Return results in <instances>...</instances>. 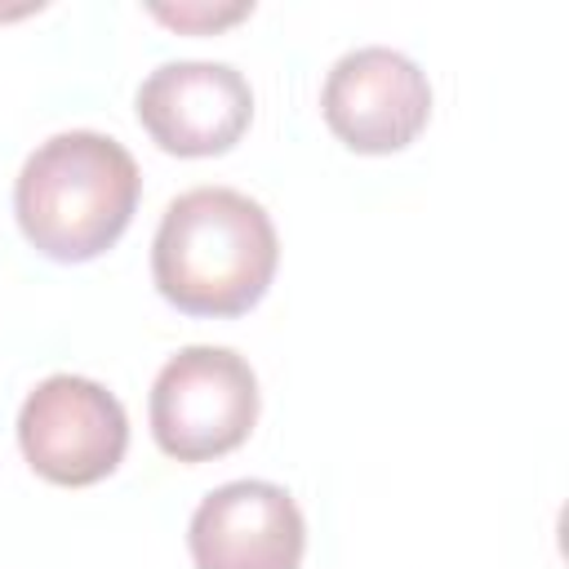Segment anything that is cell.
Masks as SVG:
<instances>
[{"label":"cell","instance_id":"3957f363","mask_svg":"<svg viewBox=\"0 0 569 569\" xmlns=\"http://www.w3.org/2000/svg\"><path fill=\"white\" fill-rule=\"evenodd\" d=\"M258 378L231 347H182L151 382V436L178 462H209L249 440Z\"/></svg>","mask_w":569,"mask_h":569},{"label":"cell","instance_id":"ba28073f","mask_svg":"<svg viewBox=\"0 0 569 569\" xmlns=\"http://www.w3.org/2000/svg\"><path fill=\"white\" fill-rule=\"evenodd\" d=\"M151 13H156L160 22L182 27V31H213V27H222V22L244 18L249 4H227V9H209V4H178V9H169V4H156Z\"/></svg>","mask_w":569,"mask_h":569},{"label":"cell","instance_id":"7a4b0ae2","mask_svg":"<svg viewBox=\"0 0 569 569\" xmlns=\"http://www.w3.org/2000/svg\"><path fill=\"white\" fill-rule=\"evenodd\" d=\"M138 196V160L116 138L67 129L27 156L13 182V213L36 253L53 262H89L124 236Z\"/></svg>","mask_w":569,"mask_h":569},{"label":"cell","instance_id":"277c9868","mask_svg":"<svg viewBox=\"0 0 569 569\" xmlns=\"http://www.w3.org/2000/svg\"><path fill=\"white\" fill-rule=\"evenodd\" d=\"M18 445L36 476L53 485H98L129 449L124 405L93 378L53 373L18 409Z\"/></svg>","mask_w":569,"mask_h":569},{"label":"cell","instance_id":"6da1fadb","mask_svg":"<svg viewBox=\"0 0 569 569\" xmlns=\"http://www.w3.org/2000/svg\"><path fill=\"white\" fill-rule=\"evenodd\" d=\"M280 240L267 209L236 187L169 200L151 240V280L187 316H244L271 284Z\"/></svg>","mask_w":569,"mask_h":569},{"label":"cell","instance_id":"8992f818","mask_svg":"<svg viewBox=\"0 0 569 569\" xmlns=\"http://www.w3.org/2000/svg\"><path fill=\"white\" fill-rule=\"evenodd\" d=\"M138 120L169 156H222L253 120V89L231 62H160L138 84Z\"/></svg>","mask_w":569,"mask_h":569},{"label":"cell","instance_id":"52a82bcc","mask_svg":"<svg viewBox=\"0 0 569 569\" xmlns=\"http://www.w3.org/2000/svg\"><path fill=\"white\" fill-rule=\"evenodd\" d=\"M187 547L196 569H298L307 525L289 489L271 480H231L191 511Z\"/></svg>","mask_w":569,"mask_h":569},{"label":"cell","instance_id":"5b68a950","mask_svg":"<svg viewBox=\"0 0 569 569\" xmlns=\"http://www.w3.org/2000/svg\"><path fill=\"white\" fill-rule=\"evenodd\" d=\"M325 124L360 156L409 147L431 116V84L413 58L387 44L342 53L320 89Z\"/></svg>","mask_w":569,"mask_h":569}]
</instances>
